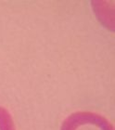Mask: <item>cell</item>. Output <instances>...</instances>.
Returning <instances> with one entry per match:
<instances>
[{"label":"cell","mask_w":115,"mask_h":130,"mask_svg":"<svg viewBox=\"0 0 115 130\" xmlns=\"http://www.w3.org/2000/svg\"><path fill=\"white\" fill-rule=\"evenodd\" d=\"M0 130H16L12 115L2 106H0Z\"/></svg>","instance_id":"7a4b0ae2"},{"label":"cell","mask_w":115,"mask_h":130,"mask_svg":"<svg viewBox=\"0 0 115 130\" xmlns=\"http://www.w3.org/2000/svg\"><path fill=\"white\" fill-rule=\"evenodd\" d=\"M60 130H114L109 120L94 111H79L68 115Z\"/></svg>","instance_id":"6da1fadb"}]
</instances>
